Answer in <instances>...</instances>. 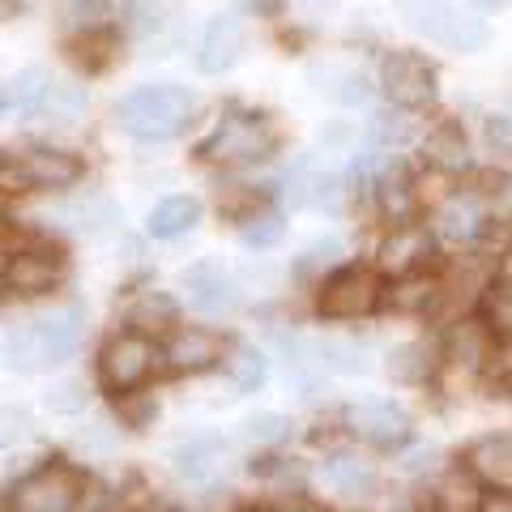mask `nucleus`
<instances>
[{"mask_svg": "<svg viewBox=\"0 0 512 512\" xmlns=\"http://www.w3.org/2000/svg\"><path fill=\"white\" fill-rule=\"evenodd\" d=\"M94 478L64 457H52L9 487V512H82Z\"/></svg>", "mask_w": 512, "mask_h": 512, "instance_id": "1", "label": "nucleus"}, {"mask_svg": "<svg viewBox=\"0 0 512 512\" xmlns=\"http://www.w3.org/2000/svg\"><path fill=\"white\" fill-rule=\"evenodd\" d=\"M192 107H197V99L184 86H137L116 103V124L128 137L167 141L188 124Z\"/></svg>", "mask_w": 512, "mask_h": 512, "instance_id": "2", "label": "nucleus"}, {"mask_svg": "<svg viewBox=\"0 0 512 512\" xmlns=\"http://www.w3.org/2000/svg\"><path fill=\"white\" fill-rule=\"evenodd\" d=\"M197 154L205 163H222V167L261 163V158L274 154V128H269L265 116H256V111H227L214 124V133L201 141Z\"/></svg>", "mask_w": 512, "mask_h": 512, "instance_id": "3", "label": "nucleus"}, {"mask_svg": "<svg viewBox=\"0 0 512 512\" xmlns=\"http://www.w3.org/2000/svg\"><path fill=\"white\" fill-rule=\"evenodd\" d=\"M397 9H402L410 30H419V35H427L440 47H453V52H474V47H483V39H487L483 22L466 18L453 0H402Z\"/></svg>", "mask_w": 512, "mask_h": 512, "instance_id": "4", "label": "nucleus"}, {"mask_svg": "<svg viewBox=\"0 0 512 512\" xmlns=\"http://www.w3.org/2000/svg\"><path fill=\"white\" fill-rule=\"evenodd\" d=\"M158 350L146 333H116L103 350H99V389L111 397H133L141 384L154 372Z\"/></svg>", "mask_w": 512, "mask_h": 512, "instance_id": "5", "label": "nucleus"}, {"mask_svg": "<svg viewBox=\"0 0 512 512\" xmlns=\"http://www.w3.org/2000/svg\"><path fill=\"white\" fill-rule=\"evenodd\" d=\"M384 282L376 269H363V265H346L338 269L333 278L320 282V295H316V312L325 320H359L367 312H376Z\"/></svg>", "mask_w": 512, "mask_h": 512, "instance_id": "6", "label": "nucleus"}, {"mask_svg": "<svg viewBox=\"0 0 512 512\" xmlns=\"http://www.w3.org/2000/svg\"><path fill=\"white\" fill-rule=\"evenodd\" d=\"M346 427L350 436L376 448H402L410 440V414L393 397H363V402H355L346 410Z\"/></svg>", "mask_w": 512, "mask_h": 512, "instance_id": "7", "label": "nucleus"}, {"mask_svg": "<svg viewBox=\"0 0 512 512\" xmlns=\"http://www.w3.org/2000/svg\"><path fill=\"white\" fill-rule=\"evenodd\" d=\"M380 86L397 107H427L436 99V69L414 52H389L380 60Z\"/></svg>", "mask_w": 512, "mask_h": 512, "instance_id": "8", "label": "nucleus"}, {"mask_svg": "<svg viewBox=\"0 0 512 512\" xmlns=\"http://www.w3.org/2000/svg\"><path fill=\"white\" fill-rule=\"evenodd\" d=\"M82 325H86V312L77 303L35 320L30 325V359H35V367H56L64 359H73L77 342H82Z\"/></svg>", "mask_w": 512, "mask_h": 512, "instance_id": "9", "label": "nucleus"}, {"mask_svg": "<svg viewBox=\"0 0 512 512\" xmlns=\"http://www.w3.org/2000/svg\"><path fill=\"white\" fill-rule=\"evenodd\" d=\"M487 500H491V491H487L483 478H478L466 461H453V466H444L427 483L423 508L427 512H483Z\"/></svg>", "mask_w": 512, "mask_h": 512, "instance_id": "10", "label": "nucleus"}, {"mask_svg": "<svg viewBox=\"0 0 512 512\" xmlns=\"http://www.w3.org/2000/svg\"><path fill=\"white\" fill-rule=\"evenodd\" d=\"M184 295H188V308L201 312V316H231L239 308V286L231 274H222V265L214 261H201L184 269Z\"/></svg>", "mask_w": 512, "mask_h": 512, "instance_id": "11", "label": "nucleus"}, {"mask_svg": "<svg viewBox=\"0 0 512 512\" xmlns=\"http://www.w3.org/2000/svg\"><path fill=\"white\" fill-rule=\"evenodd\" d=\"M171 474L192 487H210L227 466V440L222 436H188L171 448Z\"/></svg>", "mask_w": 512, "mask_h": 512, "instance_id": "12", "label": "nucleus"}, {"mask_svg": "<svg viewBox=\"0 0 512 512\" xmlns=\"http://www.w3.org/2000/svg\"><path fill=\"white\" fill-rule=\"evenodd\" d=\"M316 478L329 495H342V500H367V495H376V487H380L376 466L359 453H329L320 461Z\"/></svg>", "mask_w": 512, "mask_h": 512, "instance_id": "13", "label": "nucleus"}, {"mask_svg": "<svg viewBox=\"0 0 512 512\" xmlns=\"http://www.w3.org/2000/svg\"><path fill=\"white\" fill-rule=\"evenodd\" d=\"M163 359H167L171 372L201 376V372H210V367H218L222 338L214 329H175L163 346Z\"/></svg>", "mask_w": 512, "mask_h": 512, "instance_id": "14", "label": "nucleus"}, {"mask_svg": "<svg viewBox=\"0 0 512 512\" xmlns=\"http://www.w3.org/2000/svg\"><path fill=\"white\" fill-rule=\"evenodd\" d=\"M9 175H18L30 188H69L82 180V163L64 150H26L9 163Z\"/></svg>", "mask_w": 512, "mask_h": 512, "instance_id": "15", "label": "nucleus"}, {"mask_svg": "<svg viewBox=\"0 0 512 512\" xmlns=\"http://www.w3.org/2000/svg\"><path fill=\"white\" fill-rule=\"evenodd\" d=\"M431 256V235L427 227H414V222H406V227H393V235L380 244V269L393 278H410V274H423Z\"/></svg>", "mask_w": 512, "mask_h": 512, "instance_id": "16", "label": "nucleus"}, {"mask_svg": "<svg viewBox=\"0 0 512 512\" xmlns=\"http://www.w3.org/2000/svg\"><path fill=\"white\" fill-rule=\"evenodd\" d=\"M466 466L483 478L487 491H512V436L491 431L466 448Z\"/></svg>", "mask_w": 512, "mask_h": 512, "instance_id": "17", "label": "nucleus"}, {"mask_svg": "<svg viewBox=\"0 0 512 512\" xmlns=\"http://www.w3.org/2000/svg\"><path fill=\"white\" fill-rule=\"evenodd\" d=\"M444 355L453 359L457 367H470V372H478V367L495 363V355H500V338H495V329L483 325V320H461V325L448 329Z\"/></svg>", "mask_w": 512, "mask_h": 512, "instance_id": "18", "label": "nucleus"}, {"mask_svg": "<svg viewBox=\"0 0 512 512\" xmlns=\"http://www.w3.org/2000/svg\"><path fill=\"white\" fill-rule=\"evenodd\" d=\"M60 256L52 252H18L5 261V291L13 295H43L60 282Z\"/></svg>", "mask_w": 512, "mask_h": 512, "instance_id": "19", "label": "nucleus"}, {"mask_svg": "<svg viewBox=\"0 0 512 512\" xmlns=\"http://www.w3.org/2000/svg\"><path fill=\"white\" fill-rule=\"evenodd\" d=\"M239 52H244V30H239V22L231 18V13H218V18L205 26V35H201L197 64L205 73H222V69H231V64L239 60Z\"/></svg>", "mask_w": 512, "mask_h": 512, "instance_id": "20", "label": "nucleus"}, {"mask_svg": "<svg viewBox=\"0 0 512 512\" xmlns=\"http://www.w3.org/2000/svg\"><path fill=\"white\" fill-rule=\"evenodd\" d=\"M286 197L291 205H308V210H329L338 201V180L325 171L312 167V158H299V163L286 171Z\"/></svg>", "mask_w": 512, "mask_h": 512, "instance_id": "21", "label": "nucleus"}, {"mask_svg": "<svg viewBox=\"0 0 512 512\" xmlns=\"http://www.w3.org/2000/svg\"><path fill=\"white\" fill-rule=\"evenodd\" d=\"M64 231H77V235H99L107 231L111 222H120V210L111 201L103 197H77V201H64L56 205V214H52Z\"/></svg>", "mask_w": 512, "mask_h": 512, "instance_id": "22", "label": "nucleus"}, {"mask_svg": "<svg viewBox=\"0 0 512 512\" xmlns=\"http://www.w3.org/2000/svg\"><path fill=\"white\" fill-rule=\"evenodd\" d=\"M201 222V201L197 197H167V201H158L154 210H150V235L154 239H175V235H184L192 231Z\"/></svg>", "mask_w": 512, "mask_h": 512, "instance_id": "23", "label": "nucleus"}, {"mask_svg": "<svg viewBox=\"0 0 512 512\" xmlns=\"http://www.w3.org/2000/svg\"><path fill=\"white\" fill-rule=\"evenodd\" d=\"M316 350V363L325 367V372H342V376H359L372 367V355H367V346L355 342V338H320L312 342Z\"/></svg>", "mask_w": 512, "mask_h": 512, "instance_id": "24", "label": "nucleus"}, {"mask_svg": "<svg viewBox=\"0 0 512 512\" xmlns=\"http://www.w3.org/2000/svg\"><path fill=\"white\" fill-rule=\"evenodd\" d=\"M175 316H180V308H175V299L163 295V291H154V295H141L133 303V312H128V325H133V333H146V338H154V333H167L171 338V325H175Z\"/></svg>", "mask_w": 512, "mask_h": 512, "instance_id": "25", "label": "nucleus"}, {"mask_svg": "<svg viewBox=\"0 0 512 512\" xmlns=\"http://www.w3.org/2000/svg\"><path fill=\"white\" fill-rule=\"evenodd\" d=\"M47 99V77L43 69H22L18 77H9L5 94H0V107H5V116H30L39 103Z\"/></svg>", "mask_w": 512, "mask_h": 512, "instance_id": "26", "label": "nucleus"}, {"mask_svg": "<svg viewBox=\"0 0 512 512\" xmlns=\"http://www.w3.org/2000/svg\"><path fill=\"white\" fill-rule=\"evenodd\" d=\"M227 372H231V384H235V393L239 397H248L256 393L261 384L269 380V359H265V350H256V346H235L231 350V359H227Z\"/></svg>", "mask_w": 512, "mask_h": 512, "instance_id": "27", "label": "nucleus"}, {"mask_svg": "<svg viewBox=\"0 0 512 512\" xmlns=\"http://www.w3.org/2000/svg\"><path fill=\"white\" fill-rule=\"evenodd\" d=\"M440 231L444 239H474L478 231H483V210H478V201L470 197H448L440 205Z\"/></svg>", "mask_w": 512, "mask_h": 512, "instance_id": "28", "label": "nucleus"}, {"mask_svg": "<svg viewBox=\"0 0 512 512\" xmlns=\"http://www.w3.org/2000/svg\"><path fill=\"white\" fill-rule=\"evenodd\" d=\"M389 376L397 384H419L431 376V367H436V359H431V350L423 342H402V346H393L389 350Z\"/></svg>", "mask_w": 512, "mask_h": 512, "instance_id": "29", "label": "nucleus"}, {"mask_svg": "<svg viewBox=\"0 0 512 512\" xmlns=\"http://www.w3.org/2000/svg\"><path fill=\"white\" fill-rule=\"evenodd\" d=\"M239 436L256 448H278L291 440V419L278 410H261V414H248L244 423H239Z\"/></svg>", "mask_w": 512, "mask_h": 512, "instance_id": "30", "label": "nucleus"}, {"mask_svg": "<svg viewBox=\"0 0 512 512\" xmlns=\"http://www.w3.org/2000/svg\"><path fill=\"white\" fill-rule=\"evenodd\" d=\"M440 295V282L431 274H410V278H397L393 286V308L397 312H427Z\"/></svg>", "mask_w": 512, "mask_h": 512, "instance_id": "31", "label": "nucleus"}, {"mask_svg": "<svg viewBox=\"0 0 512 512\" xmlns=\"http://www.w3.org/2000/svg\"><path fill=\"white\" fill-rule=\"evenodd\" d=\"M410 133H414V124L402 116V111H376V116L367 120V141H372V150L397 146V141H406Z\"/></svg>", "mask_w": 512, "mask_h": 512, "instance_id": "32", "label": "nucleus"}, {"mask_svg": "<svg viewBox=\"0 0 512 512\" xmlns=\"http://www.w3.org/2000/svg\"><path fill=\"white\" fill-rule=\"evenodd\" d=\"M427 150H431V158H436L440 167H461L466 163V137H461L457 124H444L440 133H431Z\"/></svg>", "mask_w": 512, "mask_h": 512, "instance_id": "33", "label": "nucleus"}, {"mask_svg": "<svg viewBox=\"0 0 512 512\" xmlns=\"http://www.w3.org/2000/svg\"><path fill=\"white\" fill-rule=\"evenodd\" d=\"M282 231L286 227L278 214H252V218H244V227H239V239H244V248H274Z\"/></svg>", "mask_w": 512, "mask_h": 512, "instance_id": "34", "label": "nucleus"}, {"mask_svg": "<svg viewBox=\"0 0 512 512\" xmlns=\"http://www.w3.org/2000/svg\"><path fill=\"white\" fill-rule=\"evenodd\" d=\"M380 201H384V214H389L397 227H406V218H410V210H414L406 180H393V175L384 171V175H380Z\"/></svg>", "mask_w": 512, "mask_h": 512, "instance_id": "35", "label": "nucleus"}, {"mask_svg": "<svg viewBox=\"0 0 512 512\" xmlns=\"http://www.w3.org/2000/svg\"><path fill=\"white\" fill-rule=\"evenodd\" d=\"M397 470L410 474V478H436L444 466H440V448L436 444H419V448H406L402 457H397Z\"/></svg>", "mask_w": 512, "mask_h": 512, "instance_id": "36", "label": "nucleus"}, {"mask_svg": "<svg viewBox=\"0 0 512 512\" xmlns=\"http://www.w3.org/2000/svg\"><path fill=\"white\" fill-rule=\"evenodd\" d=\"M342 256V239L329 235V239H316V244L303 248V261H299V274H312L320 265H333Z\"/></svg>", "mask_w": 512, "mask_h": 512, "instance_id": "37", "label": "nucleus"}, {"mask_svg": "<svg viewBox=\"0 0 512 512\" xmlns=\"http://www.w3.org/2000/svg\"><path fill=\"white\" fill-rule=\"evenodd\" d=\"M86 406V393L77 389L73 380H60V384H52L47 389V410H56V414H77Z\"/></svg>", "mask_w": 512, "mask_h": 512, "instance_id": "38", "label": "nucleus"}, {"mask_svg": "<svg viewBox=\"0 0 512 512\" xmlns=\"http://www.w3.org/2000/svg\"><path fill=\"white\" fill-rule=\"evenodd\" d=\"M107 52H111V35H86V39L73 43V60L86 64V69H99L107 60Z\"/></svg>", "mask_w": 512, "mask_h": 512, "instance_id": "39", "label": "nucleus"}, {"mask_svg": "<svg viewBox=\"0 0 512 512\" xmlns=\"http://www.w3.org/2000/svg\"><path fill=\"white\" fill-rule=\"evenodd\" d=\"M483 137H487V146H491L495 154L512 158V116H491V120L483 124Z\"/></svg>", "mask_w": 512, "mask_h": 512, "instance_id": "40", "label": "nucleus"}, {"mask_svg": "<svg viewBox=\"0 0 512 512\" xmlns=\"http://www.w3.org/2000/svg\"><path fill=\"white\" fill-rule=\"evenodd\" d=\"M346 90H338V99L342 103H350V107H355V103H367V99H372V86H367L363 82V77H346V82H342Z\"/></svg>", "mask_w": 512, "mask_h": 512, "instance_id": "41", "label": "nucleus"}, {"mask_svg": "<svg viewBox=\"0 0 512 512\" xmlns=\"http://www.w3.org/2000/svg\"><path fill=\"white\" fill-rule=\"evenodd\" d=\"M483 512H512V491H495Z\"/></svg>", "mask_w": 512, "mask_h": 512, "instance_id": "42", "label": "nucleus"}, {"mask_svg": "<svg viewBox=\"0 0 512 512\" xmlns=\"http://www.w3.org/2000/svg\"><path fill=\"white\" fill-rule=\"evenodd\" d=\"M278 512H329V508L316 504V500H291V504H282Z\"/></svg>", "mask_w": 512, "mask_h": 512, "instance_id": "43", "label": "nucleus"}, {"mask_svg": "<svg viewBox=\"0 0 512 512\" xmlns=\"http://www.w3.org/2000/svg\"><path fill=\"white\" fill-rule=\"evenodd\" d=\"M470 5H478V9H500V5H508V0H470Z\"/></svg>", "mask_w": 512, "mask_h": 512, "instance_id": "44", "label": "nucleus"}, {"mask_svg": "<svg viewBox=\"0 0 512 512\" xmlns=\"http://www.w3.org/2000/svg\"><path fill=\"white\" fill-rule=\"evenodd\" d=\"M231 512H269V508H256V504H244V508H231Z\"/></svg>", "mask_w": 512, "mask_h": 512, "instance_id": "45", "label": "nucleus"}, {"mask_svg": "<svg viewBox=\"0 0 512 512\" xmlns=\"http://www.w3.org/2000/svg\"><path fill=\"white\" fill-rule=\"evenodd\" d=\"M124 512H146V508H124Z\"/></svg>", "mask_w": 512, "mask_h": 512, "instance_id": "46", "label": "nucleus"}]
</instances>
